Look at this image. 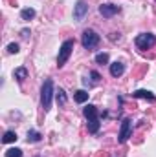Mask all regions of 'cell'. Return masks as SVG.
<instances>
[{
    "instance_id": "5",
    "label": "cell",
    "mask_w": 156,
    "mask_h": 157,
    "mask_svg": "<svg viewBox=\"0 0 156 157\" xmlns=\"http://www.w3.org/2000/svg\"><path fill=\"white\" fill-rule=\"evenodd\" d=\"M134 42H136V48H138V49L145 51V49H151V48L156 44V37L153 35V33H142V35L136 37Z\"/></svg>"
},
{
    "instance_id": "1",
    "label": "cell",
    "mask_w": 156,
    "mask_h": 157,
    "mask_svg": "<svg viewBox=\"0 0 156 157\" xmlns=\"http://www.w3.org/2000/svg\"><path fill=\"white\" fill-rule=\"evenodd\" d=\"M84 117L88 121V132L90 133H97V130H99V112H97V108L96 106H92V104H88L86 108H84Z\"/></svg>"
},
{
    "instance_id": "17",
    "label": "cell",
    "mask_w": 156,
    "mask_h": 157,
    "mask_svg": "<svg viewBox=\"0 0 156 157\" xmlns=\"http://www.w3.org/2000/svg\"><path fill=\"white\" fill-rule=\"evenodd\" d=\"M6 157H22V150L20 148H9L6 152Z\"/></svg>"
},
{
    "instance_id": "12",
    "label": "cell",
    "mask_w": 156,
    "mask_h": 157,
    "mask_svg": "<svg viewBox=\"0 0 156 157\" xmlns=\"http://www.w3.org/2000/svg\"><path fill=\"white\" fill-rule=\"evenodd\" d=\"M15 78H17L18 82H24V80L28 78V70H26V68H17V70H15Z\"/></svg>"
},
{
    "instance_id": "6",
    "label": "cell",
    "mask_w": 156,
    "mask_h": 157,
    "mask_svg": "<svg viewBox=\"0 0 156 157\" xmlns=\"http://www.w3.org/2000/svg\"><path fill=\"white\" fill-rule=\"evenodd\" d=\"M130 133H132V121L125 119L121 122V130H119V143H127V139L130 137Z\"/></svg>"
},
{
    "instance_id": "14",
    "label": "cell",
    "mask_w": 156,
    "mask_h": 157,
    "mask_svg": "<svg viewBox=\"0 0 156 157\" xmlns=\"http://www.w3.org/2000/svg\"><path fill=\"white\" fill-rule=\"evenodd\" d=\"M15 141H17V133H15V132H11V130H9V132H6V133H4V137H2V143H15Z\"/></svg>"
},
{
    "instance_id": "15",
    "label": "cell",
    "mask_w": 156,
    "mask_h": 157,
    "mask_svg": "<svg viewBox=\"0 0 156 157\" xmlns=\"http://www.w3.org/2000/svg\"><path fill=\"white\" fill-rule=\"evenodd\" d=\"M40 141V133L35 130H30L28 132V143H39Z\"/></svg>"
},
{
    "instance_id": "18",
    "label": "cell",
    "mask_w": 156,
    "mask_h": 157,
    "mask_svg": "<svg viewBox=\"0 0 156 157\" xmlns=\"http://www.w3.org/2000/svg\"><path fill=\"white\" fill-rule=\"evenodd\" d=\"M96 62L97 64H109V55L107 53H97L96 55Z\"/></svg>"
},
{
    "instance_id": "7",
    "label": "cell",
    "mask_w": 156,
    "mask_h": 157,
    "mask_svg": "<svg viewBox=\"0 0 156 157\" xmlns=\"http://www.w3.org/2000/svg\"><path fill=\"white\" fill-rule=\"evenodd\" d=\"M99 13L105 17V18H110L119 13V6H114V4H101L99 6Z\"/></svg>"
},
{
    "instance_id": "9",
    "label": "cell",
    "mask_w": 156,
    "mask_h": 157,
    "mask_svg": "<svg viewBox=\"0 0 156 157\" xmlns=\"http://www.w3.org/2000/svg\"><path fill=\"white\" fill-rule=\"evenodd\" d=\"M123 73H125V64H123V62H112V64H110V75H112V77H121V75H123Z\"/></svg>"
},
{
    "instance_id": "11",
    "label": "cell",
    "mask_w": 156,
    "mask_h": 157,
    "mask_svg": "<svg viewBox=\"0 0 156 157\" xmlns=\"http://www.w3.org/2000/svg\"><path fill=\"white\" fill-rule=\"evenodd\" d=\"M74 101H76V102H79V104L86 102V101H88V93H86L84 90H77V91L74 93Z\"/></svg>"
},
{
    "instance_id": "10",
    "label": "cell",
    "mask_w": 156,
    "mask_h": 157,
    "mask_svg": "<svg viewBox=\"0 0 156 157\" xmlns=\"http://www.w3.org/2000/svg\"><path fill=\"white\" fill-rule=\"evenodd\" d=\"M136 99H147V101H153V102H156V97L151 93V91H147V90H138V91H134L132 93Z\"/></svg>"
},
{
    "instance_id": "4",
    "label": "cell",
    "mask_w": 156,
    "mask_h": 157,
    "mask_svg": "<svg viewBox=\"0 0 156 157\" xmlns=\"http://www.w3.org/2000/svg\"><path fill=\"white\" fill-rule=\"evenodd\" d=\"M74 40L68 39L63 42V46H61V49H59V57H57V66L59 68H63L64 64H66V60L70 59V55H72V49H74Z\"/></svg>"
},
{
    "instance_id": "2",
    "label": "cell",
    "mask_w": 156,
    "mask_h": 157,
    "mask_svg": "<svg viewBox=\"0 0 156 157\" xmlns=\"http://www.w3.org/2000/svg\"><path fill=\"white\" fill-rule=\"evenodd\" d=\"M53 82L51 78H46L44 84H42V90H40V102H42V108L44 112H48L51 108V99H53Z\"/></svg>"
},
{
    "instance_id": "19",
    "label": "cell",
    "mask_w": 156,
    "mask_h": 157,
    "mask_svg": "<svg viewBox=\"0 0 156 157\" xmlns=\"http://www.w3.org/2000/svg\"><path fill=\"white\" fill-rule=\"evenodd\" d=\"M7 53H18V44L17 42H11V44H7Z\"/></svg>"
},
{
    "instance_id": "20",
    "label": "cell",
    "mask_w": 156,
    "mask_h": 157,
    "mask_svg": "<svg viewBox=\"0 0 156 157\" xmlns=\"http://www.w3.org/2000/svg\"><path fill=\"white\" fill-rule=\"evenodd\" d=\"M90 77H92V84H97L99 78H101V75H99L97 71H90Z\"/></svg>"
},
{
    "instance_id": "16",
    "label": "cell",
    "mask_w": 156,
    "mask_h": 157,
    "mask_svg": "<svg viewBox=\"0 0 156 157\" xmlns=\"http://www.w3.org/2000/svg\"><path fill=\"white\" fill-rule=\"evenodd\" d=\"M55 93H57V102H59L61 106H63V104H66V93H64V90H61V88H59Z\"/></svg>"
},
{
    "instance_id": "13",
    "label": "cell",
    "mask_w": 156,
    "mask_h": 157,
    "mask_svg": "<svg viewBox=\"0 0 156 157\" xmlns=\"http://www.w3.org/2000/svg\"><path fill=\"white\" fill-rule=\"evenodd\" d=\"M20 17H22V20H31V18H35V9L26 7V9L20 11Z\"/></svg>"
},
{
    "instance_id": "8",
    "label": "cell",
    "mask_w": 156,
    "mask_h": 157,
    "mask_svg": "<svg viewBox=\"0 0 156 157\" xmlns=\"http://www.w3.org/2000/svg\"><path fill=\"white\" fill-rule=\"evenodd\" d=\"M88 13V6H86V2L84 0H79L77 4H76V7H74V18L81 22L83 18H84V15Z\"/></svg>"
},
{
    "instance_id": "21",
    "label": "cell",
    "mask_w": 156,
    "mask_h": 157,
    "mask_svg": "<svg viewBox=\"0 0 156 157\" xmlns=\"http://www.w3.org/2000/svg\"><path fill=\"white\" fill-rule=\"evenodd\" d=\"M20 35H22L24 39H28V37H30V29H22V31H20Z\"/></svg>"
},
{
    "instance_id": "3",
    "label": "cell",
    "mask_w": 156,
    "mask_h": 157,
    "mask_svg": "<svg viewBox=\"0 0 156 157\" xmlns=\"http://www.w3.org/2000/svg\"><path fill=\"white\" fill-rule=\"evenodd\" d=\"M99 42H101V37H99L94 29H84V31H83V35H81V44H83L84 49H94V48L99 46Z\"/></svg>"
}]
</instances>
